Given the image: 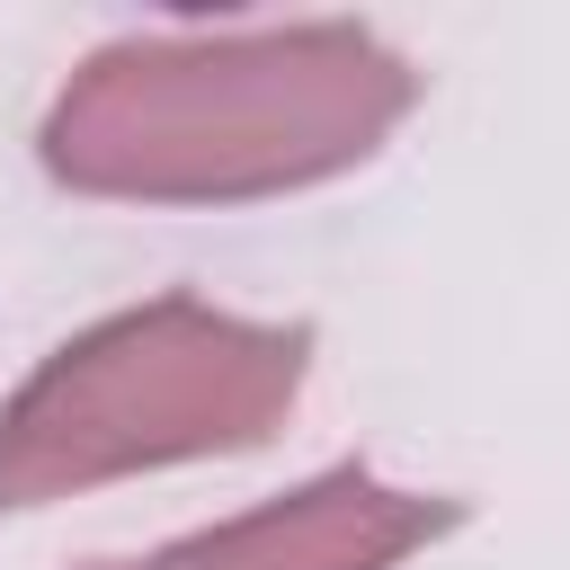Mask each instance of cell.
Returning <instances> with one entry per match:
<instances>
[{"mask_svg": "<svg viewBox=\"0 0 570 570\" xmlns=\"http://www.w3.org/2000/svg\"><path fill=\"white\" fill-rule=\"evenodd\" d=\"M410 98L419 71L347 18L125 36L62 80L36 151L80 196L240 205L356 169Z\"/></svg>", "mask_w": 570, "mask_h": 570, "instance_id": "1", "label": "cell"}, {"mask_svg": "<svg viewBox=\"0 0 570 570\" xmlns=\"http://www.w3.org/2000/svg\"><path fill=\"white\" fill-rule=\"evenodd\" d=\"M312 374V321H240L196 294H151L53 347L0 410V517L267 445Z\"/></svg>", "mask_w": 570, "mask_h": 570, "instance_id": "2", "label": "cell"}, {"mask_svg": "<svg viewBox=\"0 0 570 570\" xmlns=\"http://www.w3.org/2000/svg\"><path fill=\"white\" fill-rule=\"evenodd\" d=\"M454 525H463V499L392 490L365 463H330L321 481H303L232 525H205L187 543L134 552V561H80V570H401L419 543H436Z\"/></svg>", "mask_w": 570, "mask_h": 570, "instance_id": "3", "label": "cell"}]
</instances>
